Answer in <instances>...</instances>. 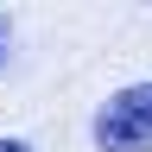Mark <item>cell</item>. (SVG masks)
I'll use <instances>...</instances> for the list:
<instances>
[{
  "label": "cell",
  "instance_id": "obj_1",
  "mask_svg": "<svg viewBox=\"0 0 152 152\" xmlns=\"http://www.w3.org/2000/svg\"><path fill=\"white\" fill-rule=\"evenodd\" d=\"M95 152H152V83L114 89L89 121Z\"/></svg>",
  "mask_w": 152,
  "mask_h": 152
},
{
  "label": "cell",
  "instance_id": "obj_2",
  "mask_svg": "<svg viewBox=\"0 0 152 152\" xmlns=\"http://www.w3.org/2000/svg\"><path fill=\"white\" fill-rule=\"evenodd\" d=\"M7 57H13V13L0 7V70H7Z\"/></svg>",
  "mask_w": 152,
  "mask_h": 152
},
{
  "label": "cell",
  "instance_id": "obj_3",
  "mask_svg": "<svg viewBox=\"0 0 152 152\" xmlns=\"http://www.w3.org/2000/svg\"><path fill=\"white\" fill-rule=\"evenodd\" d=\"M0 152H32V146L26 140H0Z\"/></svg>",
  "mask_w": 152,
  "mask_h": 152
}]
</instances>
